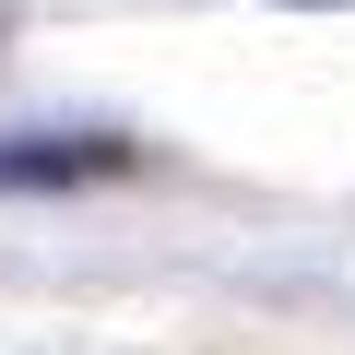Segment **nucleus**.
Wrapping results in <instances>:
<instances>
[{
  "label": "nucleus",
  "instance_id": "nucleus-1",
  "mask_svg": "<svg viewBox=\"0 0 355 355\" xmlns=\"http://www.w3.org/2000/svg\"><path fill=\"white\" fill-rule=\"evenodd\" d=\"M130 166V142H107V130H48V142H0V190H71V178H119Z\"/></svg>",
  "mask_w": 355,
  "mask_h": 355
},
{
  "label": "nucleus",
  "instance_id": "nucleus-2",
  "mask_svg": "<svg viewBox=\"0 0 355 355\" xmlns=\"http://www.w3.org/2000/svg\"><path fill=\"white\" fill-rule=\"evenodd\" d=\"M284 12H343V0H284Z\"/></svg>",
  "mask_w": 355,
  "mask_h": 355
}]
</instances>
